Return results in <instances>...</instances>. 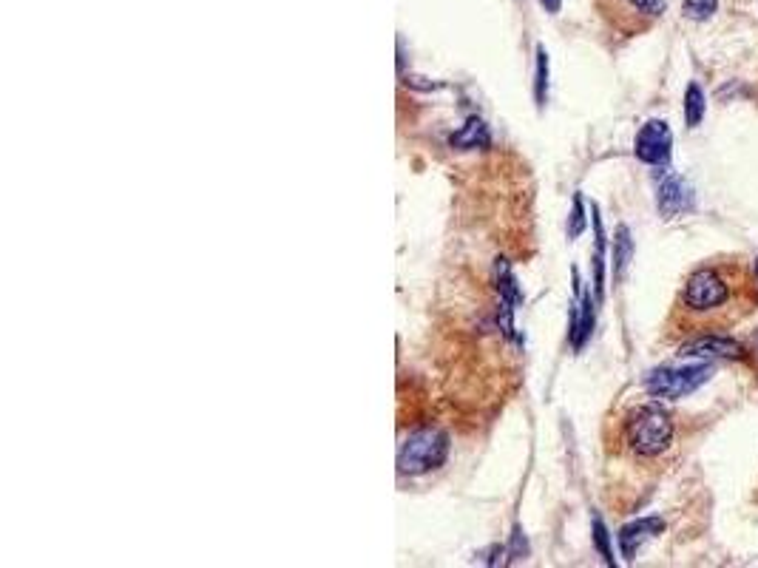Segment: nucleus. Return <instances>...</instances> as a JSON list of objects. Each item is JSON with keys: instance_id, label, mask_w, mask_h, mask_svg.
Masks as SVG:
<instances>
[{"instance_id": "nucleus-1", "label": "nucleus", "mask_w": 758, "mask_h": 568, "mask_svg": "<svg viewBox=\"0 0 758 568\" xmlns=\"http://www.w3.org/2000/svg\"><path fill=\"white\" fill-rule=\"evenodd\" d=\"M449 435L438 429V426H426L418 432H409L401 446H398V472L418 478L426 472L441 469L446 458H449Z\"/></svg>"}, {"instance_id": "nucleus-2", "label": "nucleus", "mask_w": 758, "mask_h": 568, "mask_svg": "<svg viewBox=\"0 0 758 568\" xmlns=\"http://www.w3.org/2000/svg\"><path fill=\"white\" fill-rule=\"evenodd\" d=\"M625 438L636 455L656 458L673 441V418H670L668 409L659 407V404L636 407L625 421Z\"/></svg>"}, {"instance_id": "nucleus-3", "label": "nucleus", "mask_w": 758, "mask_h": 568, "mask_svg": "<svg viewBox=\"0 0 758 568\" xmlns=\"http://www.w3.org/2000/svg\"><path fill=\"white\" fill-rule=\"evenodd\" d=\"M733 299V284L722 267L710 265L693 270L682 290V304L693 316H710L719 313Z\"/></svg>"}, {"instance_id": "nucleus-4", "label": "nucleus", "mask_w": 758, "mask_h": 568, "mask_svg": "<svg viewBox=\"0 0 758 568\" xmlns=\"http://www.w3.org/2000/svg\"><path fill=\"white\" fill-rule=\"evenodd\" d=\"M713 364L710 361H696V364H682V367H656L645 378V390L659 401H679L688 398L702 384L710 381Z\"/></svg>"}, {"instance_id": "nucleus-5", "label": "nucleus", "mask_w": 758, "mask_h": 568, "mask_svg": "<svg viewBox=\"0 0 758 568\" xmlns=\"http://www.w3.org/2000/svg\"><path fill=\"white\" fill-rule=\"evenodd\" d=\"M670 148H673V134L665 120H648L636 131L634 154L639 162L659 168L670 160Z\"/></svg>"}, {"instance_id": "nucleus-6", "label": "nucleus", "mask_w": 758, "mask_h": 568, "mask_svg": "<svg viewBox=\"0 0 758 568\" xmlns=\"http://www.w3.org/2000/svg\"><path fill=\"white\" fill-rule=\"evenodd\" d=\"M597 324V296L582 290L580 273L574 270V304H571V327H568V341L574 350H582L585 341L594 333Z\"/></svg>"}, {"instance_id": "nucleus-7", "label": "nucleus", "mask_w": 758, "mask_h": 568, "mask_svg": "<svg viewBox=\"0 0 758 568\" xmlns=\"http://www.w3.org/2000/svg\"><path fill=\"white\" fill-rule=\"evenodd\" d=\"M656 208L665 219L685 216L696 208V194L690 188V182L679 174H665L656 185Z\"/></svg>"}, {"instance_id": "nucleus-8", "label": "nucleus", "mask_w": 758, "mask_h": 568, "mask_svg": "<svg viewBox=\"0 0 758 568\" xmlns=\"http://www.w3.org/2000/svg\"><path fill=\"white\" fill-rule=\"evenodd\" d=\"M679 358L682 361H719V358H744V347L736 338L716 336V333H705L685 341L679 347Z\"/></svg>"}, {"instance_id": "nucleus-9", "label": "nucleus", "mask_w": 758, "mask_h": 568, "mask_svg": "<svg viewBox=\"0 0 758 568\" xmlns=\"http://www.w3.org/2000/svg\"><path fill=\"white\" fill-rule=\"evenodd\" d=\"M662 532H665V520H662V517H639V520H634V523H625L617 534L622 557L631 563V560L636 557V551L642 549L648 540H653L656 534H662Z\"/></svg>"}, {"instance_id": "nucleus-10", "label": "nucleus", "mask_w": 758, "mask_h": 568, "mask_svg": "<svg viewBox=\"0 0 758 568\" xmlns=\"http://www.w3.org/2000/svg\"><path fill=\"white\" fill-rule=\"evenodd\" d=\"M449 142H452L455 148H460V151L489 148V145H492V134H489V125L483 123V120H477V117H472V120H466L463 128H458V131L449 137Z\"/></svg>"}, {"instance_id": "nucleus-11", "label": "nucleus", "mask_w": 758, "mask_h": 568, "mask_svg": "<svg viewBox=\"0 0 758 568\" xmlns=\"http://www.w3.org/2000/svg\"><path fill=\"white\" fill-rule=\"evenodd\" d=\"M494 284H497L500 302L512 304L514 310L523 304V290H520V282H517L512 265H509L506 259H494Z\"/></svg>"}, {"instance_id": "nucleus-12", "label": "nucleus", "mask_w": 758, "mask_h": 568, "mask_svg": "<svg viewBox=\"0 0 758 568\" xmlns=\"http://www.w3.org/2000/svg\"><path fill=\"white\" fill-rule=\"evenodd\" d=\"M591 216H594V296H597V302H602V293H605V228H602L597 205L591 208Z\"/></svg>"}, {"instance_id": "nucleus-13", "label": "nucleus", "mask_w": 758, "mask_h": 568, "mask_svg": "<svg viewBox=\"0 0 758 568\" xmlns=\"http://www.w3.org/2000/svg\"><path fill=\"white\" fill-rule=\"evenodd\" d=\"M631 259H634V236H631V231L625 225H619L617 236H614V276L617 279L625 276Z\"/></svg>"}, {"instance_id": "nucleus-14", "label": "nucleus", "mask_w": 758, "mask_h": 568, "mask_svg": "<svg viewBox=\"0 0 758 568\" xmlns=\"http://www.w3.org/2000/svg\"><path fill=\"white\" fill-rule=\"evenodd\" d=\"M707 111V97L699 83H690L688 91H685V123L688 128H699L702 120H705Z\"/></svg>"}, {"instance_id": "nucleus-15", "label": "nucleus", "mask_w": 758, "mask_h": 568, "mask_svg": "<svg viewBox=\"0 0 758 568\" xmlns=\"http://www.w3.org/2000/svg\"><path fill=\"white\" fill-rule=\"evenodd\" d=\"M534 100L537 108L546 106L548 100V54L543 46H537V69H534Z\"/></svg>"}, {"instance_id": "nucleus-16", "label": "nucleus", "mask_w": 758, "mask_h": 568, "mask_svg": "<svg viewBox=\"0 0 758 568\" xmlns=\"http://www.w3.org/2000/svg\"><path fill=\"white\" fill-rule=\"evenodd\" d=\"M719 9V0H685L682 3V15L693 23H705L716 15Z\"/></svg>"}, {"instance_id": "nucleus-17", "label": "nucleus", "mask_w": 758, "mask_h": 568, "mask_svg": "<svg viewBox=\"0 0 758 568\" xmlns=\"http://www.w3.org/2000/svg\"><path fill=\"white\" fill-rule=\"evenodd\" d=\"M625 6L645 20L662 18L668 12V0H625Z\"/></svg>"}, {"instance_id": "nucleus-18", "label": "nucleus", "mask_w": 758, "mask_h": 568, "mask_svg": "<svg viewBox=\"0 0 758 568\" xmlns=\"http://www.w3.org/2000/svg\"><path fill=\"white\" fill-rule=\"evenodd\" d=\"M594 546L600 549L605 566H614V563H617V560H614V549H611V534L605 529L602 517H594Z\"/></svg>"}, {"instance_id": "nucleus-19", "label": "nucleus", "mask_w": 758, "mask_h": 568, "mask_svg": "<svg viewBox=\"0 0 758 568\" xmlns=\"http://www.w3.org/2000/svg\"><path fill=\"white\" fill-rule=\"evenodd\" d=\"M585 225H588V219H585V202H582V196H574V205H571V216H568V239H577L585 231Z\"/></svg>"}, {"instance_id": "nucleus-20", "label": "nucleus", "mask_w": 758, "mask_h": 568, "mask_svg": "<svg viewBox=\"0 0 758 568\" xmlns=\"http://www.w3.org/2000/svg\"><path fill=\"white\" fill-rule=\"evenodd\" d=\"M540 3L546 6L551 15H557V12H560V0H540Z\"/></svg>"}, {"instance_id": "nucleus-21", "label": "nucleus", "mask_w": 758, "mask_h": 568, "mask_svg": "<svg viewBox=\"0 0 758 568\" xmlns=\"http://www.w3.org/2000/svg\"><path fill=\"white\" fill-rule=\"evenodd\" d=\"M753 270H756V282H758V259H756V262H753Z\"/></svg>"}]
</instances>
